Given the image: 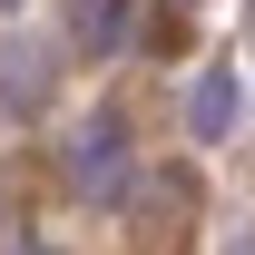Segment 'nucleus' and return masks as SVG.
I'll return each instance as SVG.
<instances>
[{"label": "nucleus", "mask_w": 255, "mask_h": 255, "mask_svg": "<svg viewBox=\"0 0 255 255\" xmlns=\"http://www.w3.org/2000/svg\"><path fill=\"white\" fill-rule=\"evenodd\" d=\"M128 157H137V137H128V118H118V108H98L89 128H69V187H79V196H98V206L128 187Z\"/></svg>", "instance_id": "nucleus-1"}, {"label": "nucleus", "mask_w": 255, "mask_h": 255, "mask_svg": "<svg viewBox=\"0 0 255 255\" xmlns=\"http://www.w3.org/2000/svg\"><path fill=\"white\" fill-rule=\"evenodd\" d=\"M236 118H246V89H236V69H206L187 89V128L216 147V137H236Z\"/></svg>", "instance_id": "nucleus-2"}, {"label": "nucleus", "mask_w": 255, "mask_h": 255, "mask_svg": "<svg viewBox=\"0 0 255 255\" xmlns=\"http://www.w3.org/2000/svg\"><path fill=\"white\" fill-rule=\"evenodd\" d=\"M69 20H79L89 49H118V39H128V0H69Z\"/></svg>", "instance_id": "nucleus-3"}, {"label": "nucleus", "mask_w": 255, "mask_h": 255, "mask_svg": "<svg viewBox=\"0 0 255 255\" xmlns=\"http://www.w3.org/2000/svg\"><path fill=\"white\" fill-rule=\"evenodd\" d=\"M20 255H49V246H20Z\"/></svg>", "instance_id": "nucleus-4"}]
</instances>
